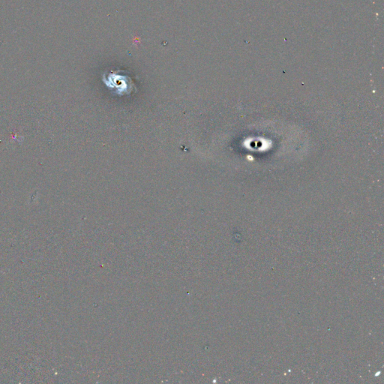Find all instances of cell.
Segmentation results:
<instances>
[{
	"instance_id": "cell-1",
	"label": "cell",
	"mask_w": 384,
	"mask_h": 384,
	"mask_svg": "<svg viewBox=\"0 0 384 384\" xmlns=\"http://www.w3.org/2000/svg\"><path fill=\"white\" fill-rule=\"evenodd\" d=\"M104 83L109 88L115 90L118 95L130 93L134 88L130 77L116 73L110 74L104 80Z\"/></svg>"
}]
</instances>
